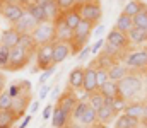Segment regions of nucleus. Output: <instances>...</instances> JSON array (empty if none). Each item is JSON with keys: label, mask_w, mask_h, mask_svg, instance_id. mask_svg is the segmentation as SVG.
<instances>
[{"label": "nucleus", "mask_w": 147, "mask_h": 128, "mask_svg": "<svg viewBox=\"0 0 147 128\" xmlns=\"http://www.w3.org/2000/svg\"><path fill=\"white\" fill-rule=\"evenodd\" d=\"M144 79L135 74V72H130L127 77H123L120 82H118V90H120V97H123L127 103H132L137 99V96L144 90Z\"/></svg>", "instance_id": "obj_1"}, {"label": "nucleus", "mask_w": 147, "mask_h": 128, "mask_svg": "<svg viewBox=\"0 0 147 128\" xmlns=\"http://www.w3.org/2000/svg\"><path fill=\"white\" fill-rule=\"evenodd\" d=\"M92 29H94V24L87 22L82 19V22L75 27L74 31V40L70 43V48H72V55H79L89 43V38L92 34Z\"/></svg>", "instance_id": "obj_2"}, {"label": "nucleus", "mask_w": 147, "mask_h": 128, "mask_svg": "<svg viewBox=\"0 0 147 128\" xmlns=\"http://www.w3.org/2000/svg\"><path fill=\"white\" fill-rule=\"evenodd\" d=\"M123 65L132 72H146L147 70V50L139 48L134 51H127L123 56Z\"/></svg>", "instance_id": "obj_3"}, {"label": "nucleus", "mask_w": 147, "mask_h": 128, "mask_svg": "<svg viewBox=\"0 0 147 128\" xmlns=\"http://www.w3.org/2000/svg\"><path fill=\"white\" fill-rule=\"evenodd\" d=\"M0 14H2V17H3L7 22H10V24L14 26V24L26 14V5L21 3L19 0H10V2H5V3L2 5Z\"/></svg>", "instance_id": "obj_4"}, {"label": "nucleus", "mask_w": 147, "mask_h": 128, "mask_svg": "<svg viewBox=\"0 0 147 128\" xmlns=\"http://www.w3.org/2000/svg\"><path fill=\"white\" fill-rule=\"evenodd\" d=\"M36 68L38 70H48L51 67H55V62H53V43L50 44H41L36 48Z\"/></svg>", "instance_id": "obj_5"}, {"label": "nucleus", "mask_w": 147, "mask_h": 128, "mask_svg": "<svg viewBox=\"0 0 147 128\" xmlns=\"http://www.w3.org/2000/svg\"><path fill=\"white\" fill-rule=\"evenodd\" d=\"M31 53H28L26 50H22L21 46H16L10 50V58H9V70L10 72H17L22 70L29 62H31Z\"/></svg>", "instance_id": "obj_6"}, {"label": "nucleus", "mask_w": 147, "mask_h": 128, "mask_svg": "<svg viewBox=\"0 0 147 128\" xmlns=\"http://www.w3.org/2000/svg\"><path fill=\"white\" fill-rule=\"evenodd\" d=\"M31 34H33V38H34V41H36L38 46L55 43V26H53V22L38 24L36 29H34Z\"/></svg>", "instance_id": "obj_7"}, {"label": "nucleus", "mask_w": 147, "mask_h": 128, "mask_svg": "<svg viewBox=\"0 0 147 128\" xmlns=\"http://www.w3.org/2000/svg\"><path fill=\"white\" fill-rule=\"evenodd\" d=\"M80 15H82L84 21H87V22L96 26L101 21V17H103V7H101L99 2H89V3L80 7Z\"/></svg>", "instance_id": "obj_8"}, {"label": "nucleus", "mask_w": 147, "mask_h": 128, "mask_svg": "<svg viewBox=\"0 0 147 128\" xmlns=\"http://www.w3.org/2000/svg\"><path fill=\"white\" fill-rule=\"evenodd\" d=\"M106 44L111 46V48H115V50H118L120 53L121 51H127L128 50V46H130V41H128V36L127 34H123V33H120L118 29H111L110 33H108V36H106Z\"/></svg>", "instance_id": "obj_9"}, {"label": "nucleus", "mask_w": 147, "mask_h": 128, "mask_svg": "<svg viewBox=\"0 0 147 128\" xmlns=\"http://www.w3.org/2000/svg\"><path fill=\"white\" fill-rule=\"evenodd\" d=\"M63 15V14H62ZM53 26H55V41H62V43H72L74 40V31L63 22V19L62 17H58L55 22H53Z\"/></svg>", "instance_id": "obj_10"}, {"label": "nucleus", "mask_w": 147, "mask_h": 128, "mask_svg": "<svg viewBox=\"0 0 147 128\" xmlns=\"http://www.w3.org/2000/svg\"><path fill=\"white\" fill-rule=\"evenodd\" d=\"M77 103H79V99H77L75 92H74V90H65V92L58 97L57 106H58L60 109H63L67 115H72L74 109H75V106H77Z\"/></svg>", "instance_id": "obj_11"}, {"label": "nucleus", "mask_w": 147, "mask_h": 128, "mask_svg": "<svg viewBox=\"0 0 147 128\" xmlns=\"http://www.w3.org/2000/svg\"><path fill=\"white\" fill-rule=\"evenodd\" d=\"M82 90H84L87 96L98 90V82H96V68H94V63H91L89 67H86V68H84V84H82Z\"/></svg>", "instance_id": "obj_12"}, {"label": "nucleus", "mask_w": 147, "mask_h": 128, "mask_svg": "<svg viewBox=\"0 0 147 128\" xmlns=\"http://www.w3.org/2000/svg\"><path fill=\"white\" fill-rule=\"evenodd\" d=\"M31 103V96L29 94H22V96H17L12 99V106H10V111L19 118L26 116V111H28V106Z\"/></svg>", "instance_id": "obj_13"}, {"label": "nucleus", "mask_w": 147, "mask_h": 128, "mask_svg": "<svg viewBox=\"0 0 147 128\" xmlns=\"http://www.w3.org/2000/svg\"><path fill=\"white\" fill-rule=\"evenodd\" d=\"M36 26H38V22L29 15V14H28V12H26V14H24V15H22V17L12 26V27H14L19 34H31V33L36 29Z\"/></svg>", "instance_id": "obj_14"}, {"label": "nucleus", "mask_w": 147, "mask_h": 128, "mask_svg": "<svg viewBox=\"0 0 147 128\" xmlns=\"http://www.w3.org/2000/svg\"><path fill=\"white\" fill-rule=\"evenodd\" d=\"M70 55H72V48H70L69 43H62V41L53 43V62H55V65L65 62Z\"/></svg>", "instance_id": "obj_15"}, {"label": "nucleus", "mask_w": 147, "mask_h": 128, "mask_svg": "<svg viewBox=\"0 0 147 128\" xmlns=\"http://www.w3.org/2000/svg\"><path fill=\"white\" fill-rule=\"evenodd\" d=\"M96 113H98V123H101V125H108V123H111V121L118 116V113L115 111L113 103H111L110 99H106L105 106H103L101 109H98Z\"/></svg>", "instance_id": "obj_16"}, {"label": "nucleus", "mask_w": 147, "mask_h": 128, "mask_svg": "<svg viewBox=\"0 0 147 128\" xmlns=\"http://www.w3.org/2000/svg\"><path fill=\"white\" fill-rule=\"evenodd\" d=\"M62 19H63V22L72 29L75 31V27L82 22V15H80V7L79 5H75L74 9L70 10H67V12H63V15H62Z\"/></svg>", "instance_id": "obj_17"}, {"label": "nucleus", "mask_w": 147, "mask_h": 128, "mask_svg": "<svg viewBox=\"0 0 147 128\" xmlns=\"http://www.w3.org/2000/svg\"><path fill=\"white\" fill-rule=\"evenodd\" d=\"M26 12L36 21L38 24H43V22H50L48 21V17H46V14H45V9H43V5H39L36 2H29V3H26Z\"/></svg>", "instance_id": "obj_18"}, {"label": "nucleus", "mask_w": 147, "mask_h": 128, "mask_svg": "<svg viewBox=\"0 0 147 128\" xmlns=\"http://www.w3.org/2000/svg\"><path fill=\"white\" fill-rule=\"evenodd\" d=\"M69 121H70V115H67L63 109H60L58 106H55L53 113H51V127L53 128H67L69 127Z\"/></svg>", "instance_id": "obj_19"}, {"label": "nucleus", "mask_w": 147, "mask_h": 128, "mask_svg": "<svg viewBox=\"0 0 147 128\" xmlns=\"http://www.w3.org/2000/svg\"><path fill=\"white\" fill-rule=\"evenodd\" d=\"M19 38H21V34L14 29V27H9V29H5L3 33H2V38H0V44H3L5 48H9V50H12V48H16V46H19Z\"/></svg>", "instance_id": "obj_20"}, {"label": "nucleus", "mask_w": 147, "mask_h": 128, "mask_svg": "<svg viewBox=\"0 0 147 128\" xmlns=\"http://www.w3.org/2000/svg\"><path fill=\"white\" fill-rule=\"evenodd\" d=\"M128 74H130V70L123 63H111L110 67H108V77H110V80H113V82H120Z\"/></svg>", "instance_id": "obj_21"}, {"label": "nucleus", "mask_w": 147, "mask_h": 128, "mask_svg": "<svg viewBox=\"0 0 147 128\" xmlns=\"http://www.w3.org/2000/svg\"><path fill=\"white\" fill-rule=\"evenodd\" d=\"M128 41L130 44H135V46H142L147 43V29H140V27H132L128 31Z\"/></svg>", "instance_id": "obj_22"}, {"label": "nucleus", "mask_w": 147, "mask_h": 128, "mask_svg": "<svg viewBox=\"0 0 147 128\" xmlns=\"http://www.w3.org/2000/svg\"><path fill=\"white\" fill-rule=\"evenodd\" d=\"M75 123H79V125H82V127H92V125H96L98 123V113L87 104V108L84 109V113L80 115V118L75 121Z\"/></svg>", "instance_id": "obj_23"}, {"label": "nucleus", "mask_w": 147, "mask_h": 128, "mask_svg": "<svg viewBox=\"0 0 147 128\" xmlns=\"http://www.w3.org/2000/svg\"><path fill=\"white\" fill-rule=\"evenodd\" d=\"M123 113L128 115V116H132V118H135V120H140L142 121V118H144V103L132 101V103L127 104V108H125Z\"/></svg>", "instance_id": "obj_24"}, {"label": "nucleus", "mask_w": 147, "mask_h": 128, "mask_svg": "<svg viewBox=\"0 0 147 128\" xmlns=\"http://www.w3.org/2000/svg\"><path fill=\"white\" fill-rule=\"evenodd\" d=\"M82 84H84V68L75 67L69 74V85H70V89L75 90V89H82Z\"/></svg>", "instance_id": "obj_25"}, {"label": "nucleus", "mask_w": 147, "mask_h": 128, "mask_svg": "<svg viewBox=\"0 0 147 128\" xmlns=\"http://www.w3.org/2000/svg\"><path fill=\"white\" fill-rule=\"evenodd\" d=\"M103 96H105V99H116V97H120V90H118V82H113V80H108L106 84H103L99 89H98Z\"/></svg>", "instance_id": "obj_26"}, {"label": "nucleus", "mask_w": 147, "mask_h": 128, "mask_svg": "<svg viewBox=\"0 0 147 128\" xmlns=\"http://www.w3.org/2000/svg\"><path fill=\"white\" fill-rule=\"evenodd\" d=\"M43 9H45V14H46V17H48V21L50 22H55L58 17H62V10H60V7L57 5V2L55 0H50V2H46V3H43Z\"/></svg>", "instance_id": "obj_27"}, {"label": "nucleus", "mask_w": 147, "mask_h": 128, "mask_svg": "<svg viewBox=\"0 0 147 128\" xmlns=\"http://www.w3.org/2000/svg\"><path fill=\"white\" fill-rule=\"evenodd\" d=\"M144 9H147V3H144L142 0H128L127 5H125V9H123V14L130 15V17H135Z\"/></svg>", "instance_id": "obj_28"}, {"label": "nucleus", "mask_w": 147, "mask_h": 128, "mask_svg": "<svg viewBox=\"0 0 147 128\" xmlns=\"http://www.w3.org/2000/svg\"><path fill=\"white\" fill-rule=\"evenodd\" d=\"M140 125V120H135L125 113L118 115V118L115 120V128H137Z\"/></svg>", "instance_id": "obj_29"}, {"label": "nucleus", "mask_w": 147, "mask_h": 128, "mask_svg": "<svg viewBox=\"0 0 147 128\" xmlns=\"http://www.w3.org/2000/svg\"><path fill=\"white\" fill-rule=\"evenodd\" d=\"M134 27V21H132V17L130 15H125L123 12L118 15V19H116V22H115V29H118L120 33H123V34H128V31Z\"/></svg>", "instance_id": "obj_30"}, {"label": "nucleus", "mask_w": 147, "mask_h": 128, "mask_svg": "<svg viewBox=\"0 0 147 128\" xmlns=\"http://www.w3.org/2000/svg\"><path fill=\"white\" fill-rule=\"evenodd\" d=\"M19 46H21L22 50H26L28 53H31V55L36 53V48H38L33 34H21V38H19Z\"/></svg>", "instance_id": "obj_31"}, {"label": "nucleus", "mask_w": 147, "mask_h": 128, "mask_svg": "<svg viewBox=\"0 0 147 128\" xmlns=\"http://www.w3.org/2000/svg\"><path fill=\"white\" fill-rule=\"evenodd\" d=\"M105 103H106V99H105V96H103L99 90H96V92H92V94L87 96V104H89L94 111L101 109V108L105 106Z\"/></svg>", "instance_id": "obj_32"}, {"label": "nucleus", "mask_w": 147, "mask_h": 128, "mask_svg": "<svg viewBox=\"0 0 147 128\" xmlns=\"http://www.w3.org/2000/svg\"><path fill=\"white\" fill-rule=\"evenodd\" d=\"M17 121V116L7 109V111H0V128H12Z\"/></svg>", "instance_id": "obj_33"}, {"label": "nucleus", "mask_w": 147, "mask_h": 128, "mask_svg": "<svg viewBox=\"0 0 147 128\" xmlns=\"http://www.w3.org/2000/svg\"><path fill=\"white\" fill-rule=\"evenodd\" d=\"M134 21V27H140V29H147V9L142 12H139L135 17H132Z\"/></svg>", "instance_id": "obj_34"}, {"label": "nucleus", "mask_w": 147, "mask_h": 128, "mask_svg": "<svg viewBox=\"0 0 147 128\" xmlns=\"http://www.w3.org/2000/svg\"><path fill=\"white\" fill-rule=\"evenodd\" d=\"M9 58H10V50L0 44V70H9Z\"/></svg>", "instance_id": "obj_35"}, {"label": "nucleus", "mask_w": 147, "mask_h": 128, "mask_svg": "<svg viewBox=\"0 0 147 128\" xmlns=\"http://www.w3.org/2000/svg\"><path fill=\"white\" fill-rule=\"evenodd\" d=\"M94 68H96V82H98V89H99L103 84H106L110 80L108 68H105V67H94Z\"/></svg>", "instance_id": "obj_36"}, {"label": "nucleus", "mask_w": 147, "mask_h": 128, "mask_svg": "<svg viewBox=\"0 0 147 128\" xmlns=\"http://www.w3.org/2000/svg\"><path fill=\"white\" fill-rule=\"evenodd\" d=\"M10 106H12V97L9 96L7 90H2L0 92V111H7L10 109Z\"/></svg>", "instance_id": "obj_37"}, {"label": "nucleus", "mask_w": 147, "mask_h": 128, "mask_svg": "<svg viewBox=\"0 0 147 128\" xmlns=\"http://www.w3.org/2000/svg\"><path fill=\"white\" fill-rule=\"evenodd\" d=\"M111 103H113V108H115V111H116L118 115H121V113L125 111L127 104H128V103H127V101H125L123 97H116V99H113Z\"/></svg>", "instance_id": "obj_38"}, {"label": "nucleus", "mask_w": 147, "mask_h": 128, "mask_svg": "<svg viewBox=\"0 0 147 128\" xmlns=\"http://www.w3.org/2000/svg\"><path fill=\"white\" fill-rule=\"evenodd\" d=\"M55 2H57V5L60 7L62 12H67V10L75 7V0H55Z\"/></svg>", "instance_id": "obj_39"}, {"label": "nucleus", "mask_w": 147, "mask_h": 128, "mask_svg": "<svg viewBox=\"0 0 147 128\" xmlns=\"http://www.w3.org/2000/svg\"><path fill=\"white\" fill-rule=\"evenodd\" d=\"M53 74H55V67H51V68L45 70V72L41 74V77H39V84H41V85H45V82H46V80H48V79H50V77H51Z\"/></svg>", "instance_id": "obj_40"}, {"label": "nucleus", "mask_w": 147, "mask_h": 128, "mask_svg": "<svg viewBox=\"0 0 147 128\" xmlns=\"http://www.w3.org/2000/svg\"><path fill=\"white\" fill-rule=\"evenodd\" d=\"M105 43H106L105 40H98V41L94 43V46L91 48V53H92V55H96V53H98L101 48H105Z\"/></svg>", "instance_id": "obj_41"}, {"label": "nucleus", "mask_w": 147, "mask_h": 128, "mask_svg": "<svg viewBox=\"0 0 147 128\" xmlns=\"http://www.w3.org/2000/svg\"><path fill=\"white\" fill-rule=\"evenodd\" d=\"M48 92H50V85H41V90H39V99H46V96H48Z\"/></svg>", "instance_id": "obj_42"}, {"label": "nucleus", "mask_w": 147, "mask_h": 128, "mask_svg": "<svg viewBox=\"0 0 147 128\" xmlns=\"http://www.w3.org/2000/svg\"><path fill=\"white\" fill-rule=\"evenodd\" d=\"M89 53H91V48H89V44H87V46H86V48H84V50L79 53V56H77V58H79V60H86Z\"/></svg>", "instance_id": "obj_43"}, {"label": "nucleus", "mask_w": 147, "mask_h": 128, "mask_svg": "<svg viewBox=\"0 0 147 128\" xmlns=\"http://www.w3.org/2000/svg\"><path fill=\"white\" fill-rule=\"evenodd\" d=\"M51 113H53V106H46L43 109V120H48L51 116Z\"/></svg>", "instance_id": "obj_44"}, {"label": "nucleus", "mask_w": 147, "mask_h": 128, "mask_svg": "<svg viewBox=\"0 0 147 128\" xmlns=\"http://www.w3.org/2000/svg\"><path fill=\"white\" fill-rule=\"evenodd\" d=\"M31 120H33V115H26V116H24V120H22V123H21V127H19V128H28V125L31 123Z\"/></svg>", "instance_id": "obj_45"}, {"label": "nucleus", "mask_w": 147, "mask_h": 128, "mask_svg": "<svg viewBox=\"0 0 147 128\" xmlns=\"http://www.w3.org/2000/svg\"><path fill=\"white\" fill-rule=\"evenodd\" d=\"M2 90H5V75H3V72L0 70V92Z\"/></svg>", "instance_id": "obj_46"}, {"label": "nucleus", "mask_w": 147, "mask_h": 128, "mask_svg": "<svg viewBox=\"0 0 147 128\" xmlns=\"http://www.w3.org/2000/svg\"><path fill=\"white\" fill-rule=\"evenodd\" d=\"M38 108H39V103H38V101H34V103L31 104V108H29V111H31L29 115H34V113H36V109H38Z\"/></svg>", "instance_id": "obj_47"}, {"label": "nucleus", "mask_w": 147, "mask_h": 128, "mask_svg": "<svg viewBox=\"0 0 147 128\" xmlns=\"http://www.w3.org/2000/svg\"><path fill=\"white\" fill-rule=\"evenodd\" d=\"M89 2H96V0H75V5L82 7V5H86V3H89Z\"/></svg>", "instance_id": "obj_48"}, {"label": "nucleus", "mask_w": 147, "mask_h": 128, "mask_svg": "<svg viewBox=\"0 0 147 128\" xmlns=\"http://www.w3.org/2000/svg\"><path fill=\"white\" fill-rule=\"evenodd\" d=\"M142 121H147V101L144 103V118H142Z\"/></svg>", "instance_id": "obj_49"}, {"label": "nucleus", "mask_w": 147, "mask_h": 128, "mask_svg": "<svg viewBox=\"0 0 147 128\" xmlns=\"http://www.w3.org/2000/svg\"><path fill=\"white\" fill-rule=\"evenodd\" d=\"M103 29H105V26H103V24H101V26H99V27H98V29H96V36H99V34H101V33H103Z\"/></svg>", "instance_id": "obj_50"}, {"label": "nucleus", "mask_w": 147, "mask_h": 128, "mask_svg": "<svg viewBox=\"0 0 147 128\" xmlns=\"http://www.w3.org/2000/svg\"><path fill=\"white\" fill-rule=\"evenodd\" d=\"M87 128H106V125H101V123H96L92 127H87Z\"/></svg>", "instance_id": "obj_51"}, {"label": "nucleus", "mask_w": 147, "mask_h": 128, "mask_svg": "<svg viewBox=\"0 0 147 128\" xmlns=\"http://www.w3.org/2000/svg\"><path fill=\"white\" fill-rule=\"evenodd\" d=\"M33 2H36L39 5H43V3H46V2H50V0H33Z\"/></svg>", "instance_id": "obj_52"}, {"label": "nucleus", "mask_w": 147, "mask_h": 128, "mask_svg": "<svg viewBox=\"0 0 147 128\" xmlns=\"http://www.w3.org/2000/svg\"><path fill=\"white\" fill-rule=\"evenodd\" d=\"M57 94H58V87H57V89L53 90V94H51V97H57Z\"/></svg>", "instance_id": "obj_53"}, {"label": "nucleus", "mask_w": 147, "mask_h": 128, "mask_svg": "<svg viewBox=\"0 0 147 128\" xmlns=\"http://www.w3.org/2000/svg\"><path fill=\"white\" fill-rule=\"evenodd\" d=\"M137 128H147V125H146V123H142V121H140V125H139Z\"/></svg>", "instance_id": "obj_54"}, {"label": "nucleus", "mask_w": 147, "mask_h": 128, "mask_svg": "<svg viewBox=\"0 0 147 128\" xmlns=\"http://www.w3.org/2000/svg\"><path fill=\"white\" fill-rule=\"evenodd\" d=\"M142 123H146V125H147V121H142Z\"/></svg>", "instance_id": "obj_55"}, {"label": "nucleus", "mask_w": 147, "mask_h": 128, "mask_svg": "<svg viewBox=\"0 0 147 128\" xmlns=\"http://www.w3.org/2000/svg\"><path fill=\"white\" fill-rule=\"evenodd\" d=\"M96 2H99V0H96Z\"/></svg>", "instance_id": "obj_56"}]
</instances>
